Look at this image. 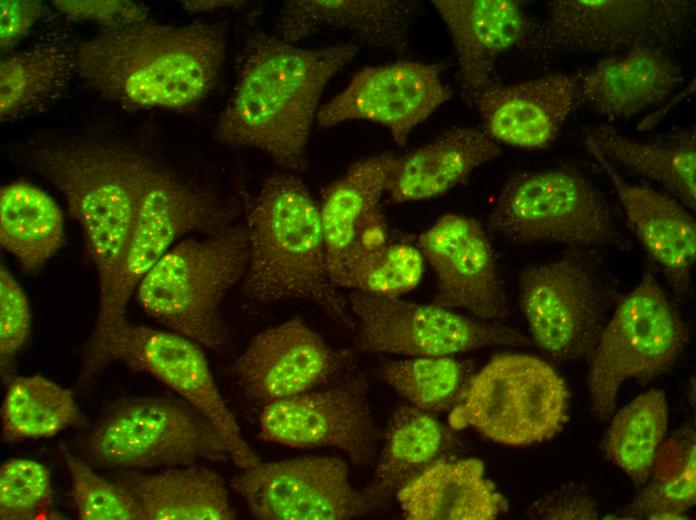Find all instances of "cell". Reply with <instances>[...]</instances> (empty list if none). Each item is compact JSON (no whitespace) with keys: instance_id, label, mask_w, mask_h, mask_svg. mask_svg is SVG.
Wrapping results in <instances>:
<instances>
[{"instance_id":"obj_22","label":"cell","mask_w":696,"mask_h":520,"mask_svg":"<svg viewBox=\"0 0 696 520\" xmlns=\"http://www.w3.org/2000/svg\"><path fill=\"white\" fill-rule=\"evenodd\" d=\"M577 100L576 75L553 73L493 84L474 105L484 132L494 142L543 149L555 140Z\"/></svg>"},{"instance_id":"obj_5","label":"cell","mask_w":696,"mask_h":520,"mask_svg":"<svg viewBox=\"0 0 696 520\" xmlns=\"http://www.w3.org/2000/svg\"><path fill=\"white\" fill-rule=\"evenodd\" d=\"M235 209L157 163L117 270L99 294L92 332L83 348L78 383L101 371L107 341L127 320L131 296L147 273L183 236L217 233L231 225Z\"/></svg>"},{"instance_id":"obj_33","label":"cell","mask_w":696,"mask_h":520,"mask_svg":"<svg viewBox=\"0 0 696 520\" xmlns=\"http://www.w3.org/2000/svg\"><path fill=\"white\" fill-rule=\"evenodd\" d=\"M638 495L609 519H685L696 503V432L692 423L660 445L647 482Z\"/></svg>"},{"instance_id":"obj_8","label":"cell","mask_w":696,"mask_h":520,"mask_svg":"<svg viewBox=\"0 0 696 520\" xmlns=\"http://www.w3.org/2000/svg\"><path fill=\"white\" fill-rule=\"evenodd\" d=\"M488 224L495 233L521 243L630 246L602 194L571 168L512 174L495 199Z\"/></svg>"},{"instance_id":"obj_36","label":"cell","mask_w":696,"mask_h":520,"mask_svg":"<svg viewBox=\"0 0 696 520\" xmlns=\"http://www.w3.org/2000/svg\"><path fill=\"white\" fill-rule=\"evenodd\" d=\"M378 376L419 410L433 413L456 407L473 377L470 363L448 356H420L391 361Z\"/></svg>"},{"instance_id":"obj_26","label":"cell","mask_w":696,"mask_h":520,"mask_svg":"<svg viewBox=\"0 0 696 520\" xmlns=\"http://www.w3.org/2000/svg\"><path fill=\"white\" fill-rule=\"evenodd\" d=\"M396 494L410 520H493L508 509L507 500L475 458H441Z\"/></svg>"},{"instance_id":"obj_3","label":"cell","mask_w":696,"mask_h":520,"mask_svg":"<svg viewBox=\"0 0 696 520\" xmlns=\"http://www.w3.org/2000/svg\"><path fill=\"white\" fill-rule=\"evenodd\" d=\"M15 150L63 196L102 293L122 259L157 162L120 142L47 133Z\"/></svg>"},{"instance_id":"obj_37","label":"cell","mask_w":696,"mask_h":520,"mask_svg":"<svg viewBox=\"0 0 696 520\" xmlns=\"http://www.w3.org/2000/svg\"><path fill=\"white\" fill-rule=\"evenodd\" d=\"M424 262L418 246L391 237L382 247L345 266L333 283L361 293L400 297L418 286Z\"/></svg>"},{"instance_id":"obj_29","label":"cell","mask_w":696,"mask_h":520,"mask_svg":"<svg viewBox=\"0 0 696 520\" xmlns=\"http://www.w3.org/2000/svg\"><path fill=\"white\" fill-rule=\"evenodd\" d=\"M452 433L431 413L403 405L392 414L372 483L363 490L371 509L386 505L411 479L454 446Z\"/></svg>"},{"instance_id":"obj_27","label":"cell","mask_w":696,"mask_h":520,"mask_svg":"<svg viewBox=\"0 0 696 520\" xmlns=\"http://www.w3.org/2000/svg\"><path fill=\"white\" fill-rule=\"evenodd\" d=\"M485 132L450 128L431 142L398 157L386 193L392 203L427 200L466 181L478 166L501 155Z\"/></svg>"},{"instance_id":"obj_41","label":"cell","mask_w":696,"mask_h":520,"mask_svg":"<svg viewBox=\"0 0 696 520\" xmlns=\"http://www.w3.org/2000/svg\"><path fill=\"white\" fill-rule=\"evenodd\" d=\"M526 516L536 520H596V501L585 484L570 482L534 500Z\"/></svg>"},{"instance_id":"obj_11","label":"cell","mask_w":696,"mask_h":520,"mask_svg":"<svg viewBox=\"0 0 696 520\" xmlns=\"http://www.w3.org/2000/svg\"><path fill=\"white\" fill-rule=\"evenodd\" d=\"M569 392L545 361L524 354L492 358L473 375L452 426H471L493 442L527 446L554 437L568 421Z\"/></svg>"},{"instance_id":"obj_34","label":"cell","mask_w":696,"mask_h":520,"mask_svg":"<svg viewBox=\"0 0 696 520\" xmlns=\"http://www.w3.org/2000/svg\"><path fill=\"white\" fill-rule=\"evenodd\" d=\"M612 416L600 442L601 451L636 488H641L666 436V395L658 389L648 390Z\"/></svg>"},{"instance_id":"obj_30","label":"cell","mask_w":696,"mask_h":520,"mask_svg":"<svg viewBox=\"0 0 696 520\" xmlns=\"http://www.w3.org/2000/svg\"><path fill=\"white\" fill-rule=\"evenodd\" d=\"M397 160L391 153L364 158L324 190L318 207L330 276L361 228L381 210L380 199Z\"/></svg>"},{"instance_id":"obj_13","label":"cell","mask_w":696,"mask_h":520,"mask_svg":"<svg viewBox=\"0 0 696 520\" xmlns=\"http://www.w3.org/2000/svg\"><path fill=\"white\" fill-rule=\"evenodd\" d=\"M201 348L176 332L126 320L107 341L101 366L104 369L108 363L120 361L131 370L157 379L216 428L236 466L243 470L254 467L262 461L243 439Z\"/></svg>"},{"instance_id":"obj_16","label":"cell","mask_w":696,"mask_h":520,"mask_svg":"<svg viewBox=\"0 0 696 520\" xmlns=\"http://www.w3.org/2000/svg\"><path fill=\"white\" fill-rule=\"evenodd\" d=\"M257 438L291 448H335L354 465L364 467L376 459L380 431L366 399L364 380L354 378L262 406Z\"/></svg>"},{"instance_id":"obj_43","label":"cell","mask_w":696,"mask_h":520,"mask_svg":"<svg viewBox=\"0 0 696 520\" xmlns=\"http://www.w3.org/2000/svg\"><path fill=\"white\" fill-rule=\"evenodd\" d=\"M49 10L41 1L2 0L0 2V47L5 54L11 53Z\"/></svg>"},{"instance_id":"obj_39","label":"cell","mask_w":696,"mask_h":520,"mask_svg":"<svg viewBox=\"0 0 696 520\" xmlns=\"http://www.w3.org/2000/svg\"><path fill=\"white\" fill-rule=\"evenodd\" d=\"M54 494L49 469L29 458H11L0 467V519L46 518Z\"/></svg>"},{"instance_id":"obj_25","label":"cell","mask_w":696,"mask_h":520,"mask_svg":"<svg viewBox=\"0 0 696 520\" xmlns=\"http://www.w3.org/2000/svg\"><path fill=\"white\" fill-rule=\"evenodd\" d=\"M419 7L420 2L409 0H291L280 10L276 32L294 44L320 27H334L403 56Z\"/></svg>"},{"instance_id":"obj_21","label":"cell","mask_w":696,"mask_h":520,"mask_svg":"<svg viewBox=\"0 0 696 520\" xmlns=\"http://www.w3.org/2000/svg\"><path fill=\"white\" fill-rule=\"evenodd\" d=\"M584 143L614 187L631 230L662 270L674 300L684 299L690 290L696 256L695 219L676 199L627 182L592 143L585 139Z\"/></svg>"},{"instance_id":"obj_28","label":"cell","mask_w":696,"mask_h":520,"mask_svg":"<svg viewBox=\"0 0 696 520\" xmlns=\"http://www.w3.org/2000/svg\"><path fill=\"white\" fill-rule=\"evenodd\" d=\"M116 481L138 503L143 520H232L236 513L222 478L193 465L155 473L123 471Z\"/></svg>"},{"instance_id":"obj_17","label":"cell","mask_w":696,"mask_h":520,"mask_svg":"<svg viewBox=\"0 0 696 520\" xmlns=\"http://www.w3.org/2000/svg\"><path fill=\"white\" fill-rule=\"evenodd\" d=\"M443 63L398 61L367 67L317 113L328 127L361 119L386 127L402 147L412 130L452 96L442 81Z\"/></svg>"},{"instance_id":"obj_14","label":"cell","mask_w":696,"mask_h":520,"mask_svg":"<svg viewBox=\"0 0 696 520\" xmlns=\"http://www.w3.org/2000/svg\"><path fill=\"white\" fill-rule=\"evenodd\" d=\"M694 13L695 3L686 0H555L541 23L542 48L609 55L662 49Z\"/></svg>"},{"instance_id":"obj_10","label":"cell","mask_w":696,"mask_h":520,"mask_svg":"<svg viewBox=\"0 0 696 520\" xmlns=\"http://www.w3.org/2000/svg\"><path fill=\"white\" fill-rule=\"evenodd\" d=\"M591 249L526 268L519 302L536 346L551 360H589L618 297Z\"/></svg>"},{"instance_id":"obj_4","label":"cell","mask_w":696,"mask_h":520,"mask_svg":"<svg viewBox=\"0 0 696 520\" xmlns=\"http://www.w3.org/2000/svg\"><path fill=\"white\" fill-rule=\"evenodd\" d=\"M245 229L246 297L258 302L306 300L336 323L355 327L349 304L330 276L319 207L297 176L278 174L265 180Z\"/></svg>"},{"instance_id":"obj_32","label":"cell","mask_w":696,"mask_h":520,"mask_svg":"<svg viewBox=\"0 0 696 520\" xmlns=\"http://www.w3.org/2000/svg\"><path fill=\"white\" fill-rule=\"evenodd\" d=\"M0 243L25 273H38L65 243L58 204L29 181L4 184L0 189Z\"/></svg>"},{"instance_id":"obj_6","label":"cell","mask_w":696,"mask_h":520,"mask_svg":"<svg viewBox=\"0 0 696 520\" xmlns=\"http://www.w3.org/2000/svg\"><path fill=\"white\" fill-rule=\"evenodd\" d=\"M248 240L243 226L206 238L178 241L147 273L134 295L139 307L167 330L208 349L226 341L221 307L244 276Z\"/></svg>"},{"instance_id":"obj_24","label":"cell","mask_w":696,"mask_h":520,"mask_svg":"<svg viewBox=\"0 0 696 520\" xmlns=\"http://www.w3.org/2000/svg\"><path fill=\"white\" fill-rule=\"evenodd\" d=\"M577 98L608 120L630 118L665 101L684 82L661 48L608 55L576 75Z\"/></svg>"},{"instance_id":"obj_1","label":"cell","mask_w":696,"mask_h":520,"mask_svg":"<svg viewBox=\"0 0 696 520\" xmlns=\"http://www.w3.org/2000/svg\"><path fill=\"white\" fill-rule=\"evenodd\" d=\"M356 53L350 43L309 49L263 31L249 33L215 137L259 150L290 172L303 171L322 92Z\"/></svg>"},{"instance_id":"obj_12","label":"cell","mask_w":696,"mask_h":520,"mask_svg":"<svg viewBox=\"0 0 696 520\" xmlns=\"http://www.w3.org/2000/svg\"><path fill=\"white\" fill-rule=\"evenodd\" d=\"M348 304L357 326V346L370 353L454 356L482 347L528 344L514 328L435 304L357 291L350 294Z\"/></svg>"},{"instance_id":"obj_40","label":"cell","mask_w":696,"mask_h":520,"mask_svg":"<svg viewBox=\"0 0 696 520\" xmlns=\"http://www.w3.org/2000/svg\"><path fill=\"white\" fill-rule=\"evenodd\" d=\"M27 296L5 265L0 269V360L2 373L26 346L31 334Z\"/></svg>"},{"instance_id":"obj_18","label":"cell","mask_w":696,"mask_h":520,"mask_svg":"<svg viewBox=\"0 0 696 520\" xmlns=\"http://www.w3.org/2000/svg\"><path fill=\"white\" fill-rule=\"evenodd\" d=\"M417 246L437 279L433 304L487 322L509 316L494 250L478 221L446 214L419 236Z\"/></svg>"},{"instance_id":"obj_19","label":"cell","mask_w":696,"mask_h":520,"mask_svg":"<svg viewBox=\"0 0 696 520\" xmlns=\"http://www.w3.org/2000/svg\"><path fill=\"white\" fill-rule=\"evenodd\" d=\"M348 362L300 317L252 338L233 372L248 400L262 406L303 394L336 378Z\"/></svg>"},{"instance_id":"obj_38","label":"cell","mask_w":696,"mask_h":520,"mask_svg":"<svg viewBox=\"0 0 696 520\" xmlns=\"http://www.w3.org/2000/svg\"><path fill=\"white\" fill-rule=\"evenodd\" d=\"M62 457L70 477L71 501L79 519L143 520L138 503L126 487L102 477L66 449L62 450Z\"/></svg>"},{"instance_id":"obj_2","label":"cell","mask_w":696,"mask_h":520,"mask_svg":"<svg viewBox=\"0 0 696 520\" xmlns=\"http://www.w3.org/2000/svg\"><path fill=\"white\" fill-rule=\"evenodd\" d=\"M225 54L222 22L147 20L102 28L80 41L77 78L84 88L125 109L184 112L213 90Z\"/></svg>"},{"instance_id":"obj_35","label":"cell","mask_w":696,"mask_h":520,"mask_svg":"<svg viewBox=\"0 0 696 520\" xmlns=\"http://www.w3.org/2000/svg\"><path fill=\"white\" fill-rule=\"evenodd\" d=\"M80 420V410L70 390L41 375L8 380L1 407L5 442L53 437Z\"/></svg>"},{"instance_id":"obj_15","label":"cell","mask_w":696,"mask_h":520,"mask_svg":"<svg viewBox=\"0 0 696 520\" xmlns=\"http://www.w3.org/2000/svg\"><path fill=\"white\" fill-rule=\"evenodd\" d=\"M259 520H347L372 511L351 485L349 467L328 456H303L244 469L231 481Z\"/></svg>"},{"instance_id":"obj_42","label":"cell","mask_w":696,"mask_h":520,"mask_svg":"<svg viewBox=\"0 0 696 520\" xmlns=\"http://www.w3.org/2000/svg\"><path fill=\"white\" fill-rule=\"evenodd\" d=\"M52 4L68 21H89L100 24L102 28L149 20L145 5L127 0H57Z\"/></svg>"},{"instance_id":"obj_23","label":"cell","mask_w":696,"mask_h":520,"mask_svg":"<svg viewBox=\"0 0 696 520\" xmlns=\"http://www.w3.org/2000/svg\"><path fill=\"white\" fill-rule=\"evenodd\" d=\"M54 18L25 48L0 63V115L14 122L38 115L67 92L77 77L79 43L69 22Z\"/></svg>"},{"instance_id":"obj_7","label":"cell","mask_w":696,"mask_h":520,"mask_svg":"<svg viewBox=\"0 0 696 520\" xmlns=\"http://www.w3.org/2000/svg\"><path fill=\"white\" fill-rule=\"evenodd\" d=\"M688 341L687 323L647 267L633 290L618 295L589 360L593 417L600 422L612 417L626 381L646 383L673 369Z\"/></svg>"},{"instance_id":"obj_9","label":"cell","mask_w":696,"mask_h":520,"mask_svg":"<svg viewBox=\"0 0 696 520\" xmlns=\"http://www.w3.org/2000/svg\"><path fill=\"white\" fill-rule=\"evenodd\" d=\"M95 465L127 470L221 461L228 447L216 428L188 403L158 396L108 406L84 441Z\"/></svg>"},{"instance_id":"obj_31","label":"cell","mask_w":696,"mask_h":520,"mask_svg":"<svg viewBox=\"0 0 696 520\" xmlns=\"http://www.w3.org/2000/svg\"><path fill=\"white\" fill-rule=\"evenodd\" d=\"M585 140L592 143L611 163L667 188L692 211L696 207L695 130L664 134L648 143L627 138L610 125L591 127Z\"/></svg>"},{"instance_id":"obj_20","label":"cell","mask_w":696,"mask_h":520,"mask_svg":"<svg viewBox=\"0 0 696 520\" xmlns=\"http://www.w3.org/2000/svg\"><path fill=\"white\" fill-rule=\"evenodd\" d=\"M451 35L465 100L474 105L493 82L497 59L514 48H542L541 24L518 1L433 0Z\"/></svg>"},{"instance_id":"obj_44","label":"cell","mask_w":696,"mask_h":520,"mask_svg":"<svg viewBox=\"0 0 696 520\" xmlns=\"http://www.w3.org/2000/svg\"><path fill=\"white\" fill-rule=\"evenodd\" d=\"M181 6L189 13L211 12L224 7H240L244 1H181Z\"/></svg>"}]
</instances>
